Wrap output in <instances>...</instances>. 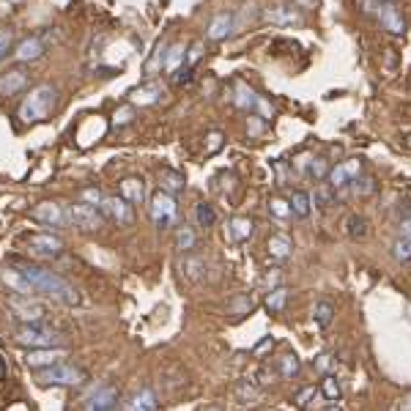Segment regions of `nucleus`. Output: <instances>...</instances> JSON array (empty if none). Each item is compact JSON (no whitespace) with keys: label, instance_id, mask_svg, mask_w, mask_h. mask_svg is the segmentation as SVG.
I'll list each match as a JSON object with an SVG mask.
<instances>
[{"label":"nucleus","instance_id":"39","mask_svg":"<svg viewBox=\"0 0 411 411\" xmlns=\"http://www.w3.org/2000/svg\"><path fill=\"white\" fill-rule=\"evenodd\" d=\"M321 395H324L327 400H340V395H343L340 381H337L334 376H324V381H321Z\"/></svg>","mask_w":411,"mask_h":411},{"label":"nucleus","instance_id":"38","mask_svg":"<svg viewBox=\"0 0 411 411\" xmlns=\"http://www.w3.org/2000/svg\"><path fill=\"white\" fill-rule=\"evenodd\" d=\"M329 170L332 167L327 164V159H308L305 162V173H308L310 179H315V181H324L329 176Z\"/></svg>","mask_w":411,"mask_h":411},{"label":"nucleus","instance_id":"8","mask_svg":"<svg viewBox=\"0 0 411 411\" xmlns=\"http://www.w3.org/2000/svg\"><path fill=\"white\" fill-rule=\"evenodd\" d=\"M30 217L47 227H66L69 225V208H63V206L55 203V201H44V203L33 206Z\"/></svg>","mask_w":411,"mask_h":411},{"label":"nucleus","instance_id":"51","mask_svg":"<svg viewBox=\"0 0 411 411\" xmlns=\"http://www.w3.org/2000/svg\"><path fill=\"white\" fill-rule=\"evenodd\" d=\"M269 349H274V337H266V340H264V343L255 349V354L261 356V354H264V351H269Z\"/></svg>","mask_w":411,"mask_h":411},{"label":"nucleus","instance_id":"9","mask_svg":"<svg viewBox=\"0 0 411 411\" xmlns=\"http://www.w3.org/2000/svg\"><path fill=\"white\" fill-rule=\"evenodd\" d=\"M376 17H378V22H381V28L390 30L392 36H403V33H406V20H403V14L398 11L395 0H378V6H376Z\"/></svg>","mask_w":411,"mask_h":411},{"label":"nucleus","instance_id":"27","mask_svg":"<svg viewBox=\"0 0 411 411\" xmlns=\"http://www.w3.org/2000/svg\"><path fill=\"white\" fill-rule=\"evenodd\" d=\"M346 236L354 239V242L368 239L370 236V223L365 220V217H359V214H351L349 220H346Z\"/></svg>","mask_w":411,"mask_h":411},{"label":"nucleus","instance_id":"1","mask_svg":"<svg viewBox=\"0 0 411 411\" xmlns=\"http://www.w3.org/2000/svg\"><path fill=\"white\" fill-rule=\"evenodd\" d=\"M20 271L30 280V286L36 288V293H44V296H50V299H55L61 305H80L77 288L69 286L55 271L41 266H20Z\"/></svg>","mask_w":411,"mask_h":411},{"label":"nucleus","instance_id":"48","mask_svg":"<svg viewBox=\"0 0 411 411\" xmlns=\"http://www.w3.org/2000/svg\"><path fill=\"white\" fill-rule=\"evenodd\" d=\"M315 370H321L324 376H329V370H332V354H321L315 359Z\"/></svg>","mask_w":411,"mask_h":411},{"label":"nucleus","instance_id":"2","mask_svg":"<svg viewBox=\"0 0 411 411\" xmlns=\"http://www.w3.org/2000/svg\"><path fill=\"white\" fill-rule=\"evenodd\" d=\"M58 104V91L52 85H36L20 104V118L25 123H39L47 121L50 113Z\"/></svg>","mask_w":411,"mask_h":411},{"label":"nucleus","instance_id":"15","mask_svg":"<svg viewBox=\"0 0 411 411\" xmlns=\"http://www.w3.org/2000/svg\"><path fill=\"white\" fill-rule=\"evenodd\" d=\"M236 30V17L230 11H220L214 20L208 22V30H206V39L208 41H223L227 36H233Z\"/></svg>","mask_w":411,"mask_h":411},{"label":"nucleus","instance_id":"28","mask_svg":"<svg viewBox=\"0 0 411 411\" xmlns=\"http://www.w3.org/2000/svg\"><path fill=\"white\" fill-rule=\"evenodd\" d=\"M157 395H154V390H140L132 400H129V406H126V411H157Z\"/></svg>","mask_w":411,"mask_h":411},{"label":"nucleus","instance_id":"3","mask_svg":"<svg viewBox=\"0 0 411 411\" xmlns=\"http://www.w3.org/2000/svg\"><path fill=\"white\" fill-rule=\"evenodd\" d=\"M14 343L22 349H61L63 337L61 332H55L52 327H44V324H22L14 332Z\"/></svg>","mask_w":411,"mask_h":411},{"label":"nucleus","instance_id":"21","mask_svg":"<svg viewBox=\"0 0 411 411\" xmlns=\"http://www.w3.org/2000/svg\"><path fill=\"white\" fill-rule=\"evenodd\" d=\"M164 91L162 85H157V82H148V85H140V88H135L132 91V104H140V107H151V104L162 102Z\"/></svg>","mask_w":411,"mask_h":411},{"label":"nucleus","instance_id":"26","mask_svg":"<svg viewBox=\"0 0 411 411\" xmlns=\"http://www.w3.org/2000/svg\"><path fill=\"white\" fill-rule=\"evenodd\" d=\"M121 198L129 203H143L145 198V184L140 179H123L121 181Z\"/></svg>","mask_w":411,"mask_h":411},{"label":"nucleus","instance_id":"37","mask_svg":"<svg viewBox=\"0 0 411 411\" xmlns=\"http://www.w3.org/2000/svg\"><path fill=\"white\" fill-rule=\"evenodd\" d=\"M195 244H198V236H195V230L192 227H179L176 230V247L181 249V252H192L195 249Z\"/></svg>","mask_w":411,"mask_h":411},{"label":"nucleus","instance_id":"5","mask_svg":"<svg viewBox=\"0 0 411 411\" xmlns=\"http://www.w3.org/2000/svg\"><path fill=\"white\" fill-rule=\"evenodd\" d=\"M69 223L77 230H82V233H96L104 225V214L102 208H96V206L72 203L69 206Z\"/></svg>","mask_w":411,"mask_h":411},{"label":"nucleus","instance_id":"33","mask_svg":"<svg viewBox=\"0 0 411 411\" xmlns=\"http://www.w3.org/2000/svg\"><path fill=\"white\" fill-rule=\"evenodd\" d=\"M181 271H184V277H189V280H203L206 277V261L203 258H195V255H189V258H184V264H181Z\"/></svg>","mask_w":411,"mask_h":411},{"label":"nucleus","instance_id":"44","mask_svg":"<svg viewBox=\"0 0 411 411\" xmlns=\"http://www.w3.org/2000/svg\"><path fill=\"white\" fill-rule=\"evenodd\" d=\"M318 395V390L315 387H305V390H299L296 392V398H293V403L299 406V409H305L310 411V403H313V398Z\"/></svg>","mask_w":411,"mask_h":411},{"label":"nucleus","instance_id":"43","mask_svg":"<svg viewBox=\"0 0 411 411\" xmlns=\"http://www.w3.org/2000/svg\"><path fill=\"white\" fill-rule=\"evenodd\" d=\"M392 255H395V261L409 264L411 261V242H406V239H398V242L392 244Z\"/></svg>","mask_w":411,"mask_h":411},{"label":"nucleus","instance_id":"32","mask_svg":"<svg viewBox=\"0 0 411 411\" xmlns=\"http://www.w3.org/2000/svg\"><path fill=\"white\" fill-rule=\"evenodd\" d=\"M288 305V288L277 286L266 293V310L269 313H283Z\"/></svg>","mask_w":411,"mask_h":411},{"label":"nucleus","instance_id":"14","mask_svg":"<svg viewBox=\"0 0 411 411\" xmlns=\"http://www.w3.org/2000/svg\"><path fill=\"white\" fill-rule=\"evenodd\" d=\"M28 82H30V74L25 69H20V66L3 72L0 74V96H17V94H22L28 88Z\"/></svg>","mask_w":411,"mask_h":411},{"label":"nucleus","instance_id":"54","mask_svg":"<svg viewBox=\"0 0 411 411\" xmlns=\"http://www.w3.org/2000/svg\"><path fill=\"white\" fill-rule=\"evenodd\" d=\"M400 411H411V392L400 400Z\"/></svg>","mask_w":411,"mask_h":411},{"label":"nucleus","instance_id":"6","mask_svg":"<svg viewBox=\"0 0 411 411\" xmlns=\"http://www.w3.org/2000/svg\"><path fill=\"white\" fill-rule=\"evenodd\" d=\"M151 220L159 230H167V227L176 225L179 220V206H176V198L167 195V192H157L151 198Z\"/></svg>","mask_w":411,"mask_h":411},{"label":"nucleus","instance_id":"16","mask_svg":"<svg viewBox=\"0 0 411 411\" xmlns=\"http://www.w3.org/2000/svg\"><path fill=\"white\" fill-rule=\"evenodd\" d=\"M63 356H66V351L63 349H33L28 356H25V365L33 370H44V368L58 365Z\"/></svg>","mask_w":411,"mask_h":411},{"label":"nucleus","instance_id":"25","mask_svg":"<svg viewBox=\"0 0 411 411\" xmlns=\"http://www.w3.org/2000/svg\"><path fill=\"white\" fill-rule=\"evenodd\" d=\"M288 206H291V214H293V217H299V220H308L310 211H313L310 195L308 192H302V189H296V192L288 198Z\"/></svg>","mask_w":411,"mask_h":411},{"label":"nucleus","instance_id":"45","mask_svg":"<svg viewBox=\"0 0 411 411\" xmlns=\"http://www.w3.org/2000/svg\"><path fill=\"white\" fill-rule=\"evenodd\" d=\"M201 55H203V44L198 41V44H192V47L186 50V58H184V66H181V69H195V63L201 61Z\"/></svg>","mask_w":411,"mask_h":411},{"label":"nucleus","instance_id":"29","mask_svg":"<svg viewBox=\"0 0 411 411\" xmlns=\"http://www.w3.org/2000/svg\"><path fill=\"white\" fill-rule=\"evenodd\" d=\"M334 198H337V189L332 184H318L315 186V192L310 195V203L315 206V208H329V206L334 203Z\"/></svg>","mask_w":411,"mask_h":411},{"label":"nucleus","instance_id":"34","mask_svg":"<svg viewBox=\"0 0 411 411\" xmlns=\"http://www.w3.org/2000/svg\"><path fill=\"white\" fill-rule=\"evenodd\" d=\"M277 368H280V376H283V378H296L299 370H302V362H299L296 354H283L280 362H277Z\"/></svg>","mask_w":411,"mask_h":411},{"label":"nucleus","instance_id":"49","mask_svg":"<svg viewBox=\"0 0 411 411\" xmlns=\"http://www.w3.org/2000/svg\"><path fill=\"white\" fill-rule=\"evenodd\" d=\"M220 145H223V135H220V132H211V135H208V151L214 154Z\"/></svg>","mask_w":411,"mask_h":411},{"label":"nucleus","instance_id":"57","mask_svg":"<svg viewBox=\"0 0 411 411\" xmlns=\"http://www.w3.org/2000/svg\"><path fill=\"white\" fill-rule=\"evenodd\" d=\"M321 411H343V409H340V406H324Z\"/></svg>","mask_w":411,"mask_h":411},{"label":"nucleus","instance_id":"11","mask_svg":"<svg viewBox=\"0 0 411 411\" xmlns=\"http://www.w3.org/2000/svg\"><path fill=\"white\" fill-rule=\"evenodd\" d=\"M0 283L9 288V293H14V296H20V299H30V296L36 293V288L30 286V280L22 274L20 269L6 266L0 271Z\"/></svg>","mask_w":411,"mask_h":411},{"label":"nucleus","instance_id":"4","mask_svg":"<svg viewBox=\"0 0 411 411\" xmlns=\"http://www.w3.org/2000/svg\"><path fill=\"white\" fill-rule=\"evenodd\" d=\"M36 381L41 387H80L88 381V373L80 365H69V362H58L52 368H44L36 373Z\"/></svg>","mask_w":411,"mask_h":411},{"label":"nucleus","instance_id":"30","mask_svg":"<svg viewBox=\"0 0 411 411\" xmlns=\"http://www.w3.org/2000/svg\"><path fill=\"white\" fill-rule=\"evenodd\" d=\"M236 400H239L242 406H258V400H261V390H258L252 381H242V384L236 387Z\"/></svg>","mask_w":411,"mask_h":411},{"label":"nucleus","instance_id":"53","mask_svg":"<svg viewBox=\"0 0 411 411\" xmlns=\"http://www.w3.org/2000/svg\"><path fill=\"white\" fill-rule=\"evenodd\" d=\"M293 3H296L299 9H313V6L318 3V0H293Z\"/></svg>","mask_w":411,"mask_h":411},{"label":"nucleus","instance_id":"31","mask_svg":"<svg viewBox=\"0 0 411 411\" xmlns=\"http://www.w3.org/2000/svg\"><path fill=\"white\" fill-rule=\"evenodd\" d=\"M236 94H239V96H236L233 102L239 104V107H244V110H258V104H261V96H258L252 88H247L244 82H239V85H236Z\"/></svg>","mask_w":411,"mask_h":411},{"label":"nucleus","instance_id":"50","mask_svg":"<svg viewBox=\"0 0 411 411\" xmlns=\"http://www.w3.org/2000/svg\"><path fill=\"white\" fill-rule=\"evenodd\" d=\"M400 239H406V242H411V217H409V220H403V223H400Z\"/></svg>","mask_w":411,"mask_h":411},{"label":"nucleus","instance_id":"58","mask_svg":"<svg viewBox=\"0 0 411 411\" xmlns=\"http://www.w3.org/2000/svg\"><path fill=\"white\" fill-rule=\"evenodd\" d=\"M206 411H220V409H206Z\"/></svg>","mask_w":411,"mask_h":411},{"label":"nucleus","instance_id":"18","mask_svg":"<svg viewBox=\"0 0 411 411\" xmlns=\"http://www.w3.org/2000/svg\"><path fill=\"white\" fill-rule=\"evenodd\" d=\"M44 55V41L41 36H25V39L14 47V58L20 63H33Z\"/></svg>","mask_w":411,"mask_h":411},{"label":"nucleus","instance_id":"13","mask_svg":"<svg viewBox=\"0 0 411 411\" xmlns=\"http://www.w3.org/2000/svg\"><path fill=\"white\" fill-rule=\"evenodd\" d=\"M359 176H362V162L359 159H346V162H340L337 167H332L327 179L334 189H340V186H349Z\"/></svg>","mask_w":411,"mask_h":411},{"label":"nucleus","instance_id":"52","mask_svg":"<svg viewBox=\"0 0 411 411\" xmlns=\"http://www.w3.org/2000/svg\"><path fill=\"white\" fill-rule=\"evenodd\" d=\"M266 286H271V288L280 286V274H277V271H269V274H266Z\"/></svg>","mask_w":411,"mask_h":411},{"label":"nucleus","instance_id":"12","mask_svg":"<svg viewBox=\"0 0 411 411\" xmlns=\"http://www.w3.org/2000/svg\"><path fill=\"white\" fill-rule=\"evenodd\" d=\"M264 20L271 25H280V28H299L302 25V14L296 6H288V3H277V6H269L264 11Z\"/></svg>","mask_w":411,"mask_h":411},{"label":"nucleus","instance_id":"19","mask_svg":"<svg viewBox=\"0 0 411 411\" xmlns=\"http://www.w3.org/2000/svg\"><path fill=\"white\" fill-rule=\"evenodd\" d=\"M252 233H255V223L249 220V217H233L230 223H227V242H233V244H244L252 239Z\"/></svg>","mask_w":411,"mask_h":411},{"label":"nucleus","instance_id":"22","mask_svg":"<svg viewBox=\"0 0 411 411\" xmlns=\"http://www.w3.org/2000/svg\"><path fill=\"white\" fill-rule=\"evenodd\" d=\"M186 186V179L179 173V170H170V167H164L159 170V192H167V195H181Z\"/></svg>","mask_w":411,"mask_h":411},{"label":"nucleus","instance_id":"36","mask_svg":"<svg viewBox=\"0 0 411 411\" xmlns=\"http://www.w3.org/2000/svg\"><path fill=\"white\" fill-rule=\"evenodd\" d=\"M195 223H198V227H214L217 225V211L208 203H198L195 206Z\"/></svg>","mask_w":411,"mask_h":411},{"label":"nucleus","instance_id":"24","mask_svg":"<svg viewBox=\"0 0 411 411\" xmlns=\"http://www.w3.org/2000/svg\"><path fill=\"white\" fill-rule=\"evenodd\" d=\"M184 58H186V47L184 44H173V47H167L164 50V72L167 74H176L181 66H184Z\"/></svg>","mask_w":411,"mask_h":411},{"label":"nucleus","instance_id":"46","mask_svg":"<svg viewBox=\"0 0 411 411\" xmlns=\"http://www.w3.org/2000/svg\"><path fill=\"white\" fill-rule=\"evenodd\" d=\"M252 305H255V302H252V296H239V299H233V302H230V310H233V313H236V315H244L247 310H252Z\"/></svg>","mask_w":411,"mask_h":411},{"label":"nucleus","instance_id":"10","mask_svg":"<svg viewBox=\"0 0 411 411\" xmlns=\"http://www.w3.org/2000/svg\"><path fill=\"white\" fill-rule=\"evenodd\" d=\"M102 214L107 217V220H113L118 227H129L132 223H135V211H132L129 201H123V198H118V195H113V198L104 195Z\"/></svg>","mask_w":411,"mask_h":411},{"label":"nucleus","instance_id":"17","mask_svg":"<svg viewBox=\"0 0 411 411\" xmlns=\"http://www.w3.org/2000/svg\"><path fill=\"white\" fill-rule=\"evenodd\" d=\"M116 403H118V390L116 387H99L85 400V411H113Z\"/></svg>","mask_w":411,"mask_h":411},{"label":"nucleus","instance_id":"7","mask_svg":"<svg viewBox=\"0 0 411 411\" xmlns=\"http://www.w3.org/2000/svg\"><path fill=\"white\" fill-rule=\"evenodd\" d=\"M25 249L36 258H58L63 252V239L55 233H30L25 236Z\"/></svg>","mask_w":411,"mask_h":411},{"label":"nucleus","instance_id":"56","mask_svg":"<svg viewBox=\"0 0 411 411\" xmlns=\"http://www.w3.org/2000/svg\"><path fill=\"white\" fill-rule=\"evenodd\" d=\"M6 378V365H3V359H0V381Z\"/></svg>","mask_w":411,"mask_h":411},{"label":"nucleus","instance_id":"42","mask_svg":"<svg viewBox=\"0 0 411 411\" xmlns=\"http://www.w3.org/2000/svg\"><path fill=\"white\" fill-rule=\"evenodd\" d=\"M80 203H88V206H96V208H102L104 203V195L96 189V186H85L80 189Z\"/></svg>","mask_w":411,"mask_h":411},{"label":"nucleus","instance_id":"23","mask_svg":"<svg viewBox=\"0 0 411 411\" xmlns=\"http://www.w3.org/2000/svg\"><path fill=\"white\" fill-rule=\"evenodd\" d=\"M291 252H293V242L288 239L286 233H274V236L269 239V255H271L274 261H288Z\"/></svg>","mask_w":411,"mask_h":411},{"label":"nucleus","instance_id":"20","mask_svg":"<svg viewBox=\"0 0 411 411\" xmlns=\"http://www.w3.org/2000/svg\"><path fill=\"white\" fill-rule=\"evenodd\" d=\"M11 313H14V318H20L22 324H41V318H44V308L30 302V299L11 302Z\"/></svg>","mask_w":411,"mask_h":411},{"label":"nucleus","instance_id":"41","mask_svg":"<svg viewBox=\"0 0 411 411\" xmlns=\"http://www.w3.org/2000/svg\"><path fill=\"white\" fill-rule=\"evenodd\" d=\"M269 214H271L274 220H288V217H293V214H291V206H288V201H283V198H271V201H269Z\"/></svg>","mask_w":411,"mask_h":411},{"label":"nucleus","instance_id":"47","mask_svg":"<svg viewBox=\"0 0 411 411\" xmlns=\"http://www.w3.org/2000/svg\"><path fill=\"white\" fill-rule=\"evenodd\" d=\"M11 44H14V33L11 30H0V61L11 52Z\"/></svg>","mask_w":411,"mask_h":411},{"label":"nucleus","instance_id":"55","mask_svg":"<svg viewBox=\"0 0 411 411\" xmlns=\"http://www.w3.org/2000/svg\"><path fill=\"white\" fill-rule=\"evenodd\" d=\"M403 145H406V148L411 151V132H406V135H403Z\"/></svg>","mask_w":411,"mask_h":411},{"label":"nucleus","instance_id":"40","mask_svg":"<svg viewBox=\"0 0 411 411\" xmlns=\"http://www.w3.org/2000/svg\"><path fill=\"white\" fill-rule=\"evenodd\" d=\"M351 189H354V195L368 198V195L376 192V179H370V176H359V179H354V181H351Z\"/></svg>","mask_w":411,"mask_h":411},{"label":"nucleus","instance_id":"35","mask_svg":"<svg viewBox=\"0 0 411 411\" xmlns=\"http://www.w3.org/2000/svg\"><path fill=\"white\" fill-rule=\"evenodd\" d=\"M332 318H334V305H332V302H315V308H313V321H315L321 329H327L329 324H332Z\"/></svg>","mask_w":411,"mask_h":411}]
</instances>
